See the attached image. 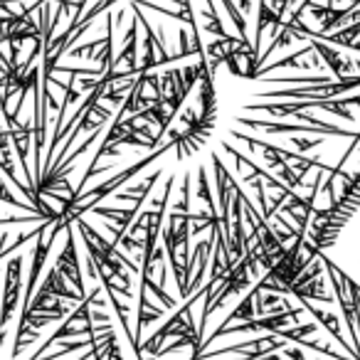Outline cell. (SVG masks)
<instances>
[{
    "label": "cell",
    "instance_id": "6da1fadb",
    "mask_svg": "<svg viewBox=\"0 0 360 360\" xmlns=\"http://www.w3.org/2000/svg\"><path fill=\"white\" fill-rule=\"evenodd\" d=\"M22 294V257H11L6 266V294H3V311H0V343L6 338L3 328L11 323Z\"/></svg>",
    "mask_w": 360,
    "mask_h": 360
},
{
    "label": "cell",
    "instance_id": "7a4b0ae2",
    "mask_svg": "<svg viewBox=\"0 0 360 360\" xmlns=\"http://www.w3.org/2000/svg\"><path fill=\"white\" fill-rule=\"evenodd\" d=\"M289 294H294L299 301H323L330 304L333 296L326 294V284H323V259H316L314 264H309V269L296 279V284L291 286Z\"/></svg>",
    "mask_w": 360,
    "mask_h": 360
},
{
    "label": "cell",
    "instance_id": "3957f363",
    "mask_svg": "<svg viewBox=\"0 0 360 360\" xmlns=\"http://www.w3.org/2000/svg\"><path fill=\"white\" fill-rule=\"evenodd\" d=\"M55 269L70 281L72 286L77 289V294L82 299H86V291H84V281H82V269H79V259H77V240L72 235V227L67 230V242H65V250L60 252L55 262Z\"/></svg>",
    "mask_w": 360,
    "mask_h": 360
},
{
    "label": "cell",
    "instance_id": "277c9868",
    "mask_svg": "<svg viewBox=\"0 0 360 360\" xmlns=\"http://www.w3.org/2000/svg\"><path fill=\"white\" fill-rule=\"evenodd\" d=\"M242 126H247V129H257V131H264V134L274 136V134H319V136H326L321 129H316V126H309V124H274V121H255V119H245V116H240Z\"/></svg>",
    "mask_w": 360,
    "mask_h": 360
},
{
    "label": "cell",
    "instance_id": "5b68a950",
    "mask_svg": "<svg viewBox=\"0 0 360 360\" xmlns=\"http://www.w3.org/2000/svg\"><path fill=\"white\" fill-rule=\"evenodd\" d=\"M11 143H13V141H11V129H8V131H0V170H3V173H6L18 188H20L22 195L30 198V188L20 186V180H18V170H15V163H13Z\"/></svg>",
    "mask_w": 360,
    "mask_h": 360
},
{
    "label": "cell",
    "instance_id": "8992f818",
    "mask_svg": "<svg viewBox=\"0 0 360 360\" xmlns=\"http://www.w3.org/2000/svg\"><path fill=\"white\" fill-rule=\"evenodd\" d=\"M136 32H139V20L134 15L129 32H126V45L121 47V52L116 55L114 67L119 70V65H126V70H139V62H136Z\"/></svg>",
    "mask_w": 360,
    "mask_h": 360
},
{
    "label": "cell",
    "instance_id": "52a82bcc",
    "mask_svg": "<svg viewBox=\"0 0 360 360\" xmlns=\"http://www.w3.org/2000/svg\"><path fill=\"white\" fill-rule=\"evenodd\" d=\"M301 309H306L309 314H314V319L319 321L321 326H326V328H328V333L333 335L340 345H345V348H348V343L343 340V333H340V323H338V319H335L333 314H326V311L316 309V306H311L309 301H301Z\"/></svg>",
    "mask_w": 360,
    "mask_h": 360
},
{
    "label": "cell",
    "instance_id": "ba28073f",
    "mask_svg": "<svg viewBox=\"0 0 360 360\" xmlns=\"http://www.w3.org/2000/svg\"><path fill=\"white\" fill-rule=\"evenodd\" d=\"M255 309H257V291L252 289L250 294L245 296V301H242V304L237 306V309L232 311L230 316H227V319H225V323H222V326H220V328H217V330L227 328V326H230V323H232V321H235V319H242V321H252V319H255Z\"/></svg>",
    "mask_w": 360,
    "mask_h": 360
},
{
    "label": "cell",
    "instance_id": "9c48e42d",
    "mask_svg": "<svg viewBox=\"0 0 360 360\" xmlns=\"http://www.w3.org/2000/svg\"><path fill=\"white\" fill-rule=\"evenodd\" d=\"M198 198L207 202V212L217 215L215 200H212V193H210V183H207V173H205V168H202V165L198 168Z\"/></svg>",
    "mask_w": 360,
    "mask_h": 360
},
{
    "label": "cell",
    "instance_id": "30bf717a",
    "mask_svg": "<svg viewBox=\"0 0 360 360\" xmlns=\"http://www.w3.org/2000/svg\"><path fill=\"white\" fill-rule=\"evenodd\" d=\"M291 141H294V146L301 150V153H306V150H311V148H316V146L323 143V136H319V139H296L294 136Z\"/></svg>",
    "mask_w": 360,
    "mask_h": 360
}]
</instances>
